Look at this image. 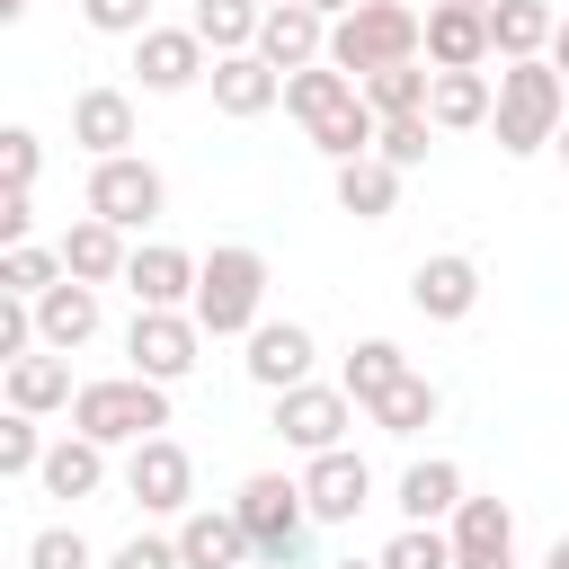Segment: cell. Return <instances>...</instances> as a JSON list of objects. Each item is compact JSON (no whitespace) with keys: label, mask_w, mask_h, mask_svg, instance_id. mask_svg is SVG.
Wrapping results in <instances>:
<instances>
[{"label":"cell","mask_w":569,"mask_h":569,"mask_svg":"<svg viewBox=\"0 0 569 569\" xmlns=\"http://www.w3.org/2000/svg\"><path fill=\"white\" fill-rule=\"evenodd\" d=\"M489 124H498V151H507V160L551 151V133L569 124V80L551 71V53L498 62V107H489Z\"/></svg>","instance_id":"cell-1"},{"label":"cell","mask_w":569,"mask_h":569,"mask_svg":"<svg viewBox=\"0 0 569 569\" xmlns=\"http://www.w3.org/2000/svg\"><path fill=\"white\" fill-rule=\"evenodd\" d=\"M418 53H427V18L409 0H356L347 18H329V62L356 71V89L391 62H418Z\"/></svg>","instance_id":"cell-2"},{"label":"cell","mask_w":569,"mask_h":569,"mask_svg":"<svg viewBox=\"0 0 569 569\" xmlns=\"http://www.w3.org/2000/svg\"><path fill=\"white\" fill-rule=\"evenodd\" d=\"M196 320H204V338H249L258 320H267V258L249 249V240H222L204 267H196V302H187Z\"/></svg>","instance_id":"cell-3"},{"label":"cell","mask_w":569,"mask_h":569,"mask_svg":"<svg viewBox=\"0 0 569 569\" xmlns=\"http://www.w3.org/2000/svg\"><path fill=\"white\" fill-rule=\"evenodd\" d=\"M71 427L98 436V445H142V436L169 427V382L133 373V365L107 373V382H80V391H71Z\"/></svg>","instance_id":"cell-4"},{"label":"cell","mask_w":569,"mask_h":569,"mask_svg":"<svg viewBox=\"0 0 569 569\" xmlns=\"http://www.w3.org/2000/svg\"><path fill=\"white\" fill-rule=\"evenodd\" d=\"M231 507H240L249 551H258L267 569H293V560H302V533L320 525V516H311V498H302V480H284V471H249Z\"/></svg>","instance_id":"cell-5"},{"label":"cell","mask_w":569,"mask_h":569,"mask_svg":"<svg viewBox=\"0 0 569 569\" xmlns=\"http://www.w3.org/2000/svg\"><path fill=\"white\" fill-rule=\"evenodd\" d=\"M293 453H329V445H347V427H356V391L347 382H293V391H276V418H267Z\"/></svg>","instance_id":"cell-6"},{"label":"cell","mask_w":569,"mask_h":569,"mask_svg":"<svg viewBox=\"0 0 569 569\" xmlns=\"http://www.w3.org/2000/svg\"><path fill=\"white\" fill-rule=\"evenodd\" d=\"M160 204H169V178H160L142 151H116V160H98V169H89V213H107L116 231L160 222Z\"/></svg>","instance_id":"cell-7"},{"label":"cell","mask_w":569,"mask_h":569,"mask_svg":"<svg viewBox=\"0 0 569 569\" xmlns=\"http://www.w3.org/2000/svg\"><path fill=\"white\" fill-rule=\"evenodd\" d=\"M124 498H133L142 516H187V507H196V462H187V445H178V436H142V445L124 453Z\"/></svg>","instance_id":"cell-8"},{"label":"cell","mask_w":569,"mask_h":569,"mask_svg":"<svg viewBox=\"0 0 569 569\" xmlns=\"http://www.w3.org/2000/svg\"><path fill=\"white\" fill-rule=\"evenodd\" d=\"M196 347H204V320H196V311H142V302H133V329H124L133 373L187 382V373H196Z\"/></svg>","instance_id":"cell-9"},{"label":"cell","mask_w":569,"mask_h":569,"mask_svg":"<svg viewBox=\"0 0 569 569\" xmlns=\"http://www.w3.org/2000/svg\"><path fill=\"white\" fill-rule=\"evenodd\" d=\"M302 498H311L320 525H356V516L373 507V471H365V453H356V445L311 453V462H302Z\"/></svg>","instance_id":"cell-10"},{"label":"cell","mask_w":569,"mask_h":569,"mask_svg":"<svg viewBox=\"0 0 569 569\" xmlns=\"http://www.w3.org/2000/svg\"><path fill=\"white\" fill-rule=\"evenodd\" d=\"M204 53H213V44H204L196 27H142V36H133V71H142V89H151V98L196 89V80L213 71Z\"/></svg>","instance_id":"cell-11"},{"label":"cell","mask_w":569,"mask_h":569,"mask_svg":"<svg viewBox=\"0 0 569 569\" xmlns=\"http://www.w3.org/2000/svg\"><path fill=\"white\" fill-rule=\"evenodd\" d=\"M453 533V569H516V507L507 498H462L445 516Z\"/></svg>","instance_id":"cell-12"},{"label":"cell","mask_w":569,"mask_h":569,"mask_svg":"<svg viewBox=\"0 0 569 569\" xmlns=\"http://www.w3.org/2000/svg\"><path fill=\"white\" fill-rule=\"evenodd\" d=\"M409 311H418V320H471V311H480V267H471L462 249L418 258V267H409Z\"/></svg>","instance_id":"cell-13"},{"label":"cell","mask_w":569,"mask_h":569,"mask_svg":"<svg viewBox=\"0 0 569 569\" xmlns=\"http://www.w3.org/2000/svg\"><path fill=\"white\" fill-rule=\"evenodd\" d=\"M204 80H213V107H222L231 124H249V116H267V107L284 98V71H276L258 44H249V53H213Z\"/></svg>","instance_id":"cell-14"},{"label":"cell","mask_w":569,"mask_h":569,"mask_svg":"<svg viewBox=\"0 0 569 569\" xmlns=\"http://www.w3.org/2000/svg\"><path fill=\"white\" fill-rule=\"evenodd\" d=\"M311 356H320V347H311V329H302V320H258L240 365H249V382H258V391H293V382H311Z\"/></svg>","instance_id":"cell-15"},{"label":"cell","mask_w":569,"mask_h":569,"mask_svg":"<svg viewBox=\"0 0 569 569\" xmlns=\"http://www.w3.org/2000/svg\"><path fill=\"white\" fill-rule=\"evenodd\" d=\"M498 44H489V9H471V0H436L427 9V62L436 71H480Z\"/></svg>","instance_id":"cell-16"},{"label":"cell","mask_w":569,"mask_h":569,"mask_svg":"<svg viewBox=\"0 0 569 569\" xmlns=\"http://www.w3.org/2000/svg\"><path fill=\"white\" fill-rule=\"evenodd\" d=\"M196 267H204V258H187V249H169V240H142L133 267H124V284H133L142 311H187V302H196Z\"/></svg>","instance_id":"cell-17"},{"label":"cell","mask_w":569,"mask_h":569,"mask_svg":"<svg viewBox=\"0 0 569 569\" xmlns=\"http://www.w3.org/2000/svg\"><path fill=\"white\" fill-rule=\"evenodd\" d=\"M258 53H267L276 71L329 62V18H320L311 0H276V9H267V27H258Z\"/></svg>","instance_id":"cell-18"},{"label":"cell","mask_w":569,"mask_h":569,"mask_svg":"<svg viewBox=\"0 0 569 569\" xmlns=\"http://www.w3.org/2000/svg\"><path fill=\"white\" fill-rule=\"evenodd\" d=\"M53 249H62V267H71L80 284H124V267H133V240H124L107 213H80Z\"/></svg>","instance_id":"cell-19"},{"label":"cell","mask_w":569,"mask_h":569,"mask_svg":"<svg viewBox=\"0 0 569 569\" xmlns=\"http://www.w3.org/2000/svg\"><path fill=\"white\" fill-rule=\"evenodd\" d=\"M178 551H187V569H240V560H258L240 507H187L178 516Z\"/></svg>","instance_id":"cell-20"},{"label":"cell","mask_w":569,"mask_h":569,"mask_svg":"<svg viewBox=\"0 0 569 569\" xmlns=\"http://www.w3.org/2000/svg\"><path fill=\"white\" fill-rule=\"evenodd\" d=\"M71 142L89 151V160H116V151H133V98L124 89H80L71 98Z\"/></svg>","instance_id":"cell-21"},{"label":"cell","mask_w":569,"mask_h":569,"mask_svg":"<svg viewBox=\"0 0 569 569\" xmlns=\"http://www.w3.org/2000/svg\"><path fill=\"white\" fill-rule=\"evenodd\" d=\"M36 329H44V347H53V356L89 347V338H98V284H80V276L44 284V293H36Z\"/></svg>","instance_id":"cell-22"},{"label":"cell","mask_w":569,"mask_h":569,"mask_svg":"<svg viewBox=\"0 0 569 569\" xmlns=\"http://www.w3.org/2000/svg\"><path fill=\"white\" fill-rule=\"evenodd\" d=\"M462 498H471V489H462V462H445V453H427V462L400 471V516H409V525H445Z\"/></svg>","instance_id":"cell-23"},{"label":"cell","mask_w":569,"mask_h":569,"mask_svg":"<svg viewBox=\"0 0 569 569\" xmlns=\"http://www.w3.org/2000/svg\"><path fill=\"white\" fill-rule=\"evenodd\" d=\"M551 27H560L551 0H489V44H498V62H533V53H551Z\"/></svg>","instance_id":"cell-24"},{"label":"cell","mask_w":569,"mask_h":569,"mask_svg":"<svg viewBox=\"0 0 569 569\" xmlns=\"http://www.w3.org/2000/svg\"><path fill=\"white\" fill-rule=\"evenodd\" d=\"M489 107H498V80L489 71H436V89H427L436 133H471V124H489Z\"/></svg>","instance_id":"cell-25"},{"label":"cell","mask_w":569,"mask_h":569,"mask_svg":"<svg viewBox=\"0 0 569 569\" xmlns=\"http://www.w3.org/2000/svg\"><path fill=\"white\" fill-rule=\"evenodd\" d=\"M338 213H356V222H382V213H400V169H391L382 151H365V160H338Z\"/></svg>","instance_id":"cell-26"},{"label":"cell","mask_w":569,"mask_h":569,"mask_svg":"<svg viewBox=\"0 0 569 569\" xmlns=\"http://www.w3.org/2000/svg\"><path fill=\"white\" fill-rule=\"evenodd\" d=\"M71 365L53 356V347H36V356H18L9 365V409H27V418H44V409H71Z\"/></svg>","instance_id":"cell-27"},{"label":"cell","mask_w":569,"mask_h":569,"mask_svg":"<svg viewBox=\"0 0 569 569\" xmlns=\"http://www.w3.org/2000/svg\"><path fill=\"white\" fill-rule=\"evenodd\" d=\"M36 480H44L53 498H98V489H107V445L71 427V436H62L53 453H44V471H36Z\"/></svg>","instance_id":"cell-28"},{"label":"cell","mask_w":569,"mask_h":569,"mask_svg":"<svg viewBox=\"0 0 569 569\" xmlns=\"http://www.w3.org/2000/svg\"><path fill=\"white\" fill-rule=\"evenodd\" d=\"M302 133H311V151H320V160H365V151L382 142V116H373V107H365V89H356L347 107H329V116H320V124H302Z\"/></svg>","instance_id":"cell-29"},{"label":"cell","mask_w":569,"mask_h":569,"mask_svg":"<svg viewBox=\"0 0 569 569\" xmlns=\"http://www.w3.org/2000/svg\"><path fill=\"white\" fill-rule=\"evenodd\" d=\"M436 409H445V391H436L427 373H400V382H391V391H382L365 418H373L382 436H418V427H436Z\"/></svg>","instance_id":"cell-30"},{"label":"cell","mask_w":569,"mask_h":569,"mask_svg":"<svg viewBox=\"0 0 569 569\" xmlns=\"http://www.w3.org/2000/svg\"><path fill=\"white\" fill-rule=\"evenodd\" d=\"M187 27H196L213 53H249V44H258V27H267V9H258V0H196V9H187Z\"/></svg>","instance_id":"cell-31"},{"label":"cell","mask_w":569,"mask_h":569,"mask_svg":"<svg viewBox=\"0 0 569 569\" xmlns=\"http://www.w3.org/2000/svg\"><path fill=\"white\" fill-rule=\"evenodd\" d=\"M356 98V71H338V62H302V71H284V107L302 116V124H320L329 107H347Z\"/></svg>","instance_id":"cell-32"},{"label":"cell","mask_w":569,"mask_h":569,"mask_svg":"<svg viewBox=\"0 0 569 569\" xmlns=\"http://www.w3.org/2000/svg\"><path fill=\"white\" fill-rule=\"evenodd\" d=\"M400 373H409V356H400L391 338H356V347H347V373H338V382L356 391V409H373V400H382V391H391Z\"/></svg>","instance_id":"cell-33"},{"label":"cell","mask_w":569,"mask_h":569,"mask_svg":"<svg viewBox=\"0 0 569 569\" xmlns=\"http://www.w3.org/2000/svg\"><path fill=\"white\" fill-rule=\"evenodd\" d=\"M427 89H436V62H427V71H418V62H391V71L365 80V107H373V116H427Z\"/></svg>","instance_id":"cell-34"},{"label":"cell","mask_w":569,"mask_h":569,"mask_svg":"<svg viewBox=\"0 0 569 569\" xmlns=\"http://www.w3.org/2000/svg\"><path fill=\"white\" fill-rule=\"evenodd\" d=\"M71 267H62V249H44V240H18V249H0V293H44V284H62Z\"/></svg>","instance_id":"cell-35"},{"label":"cell","mask_w":569,"mask_h":569,"mask_svg":"<svg viewBox=\"0 0 569 569\" xmlns=\"http://www.w3.org/2000/svg\"><path fill=\"white\" fill-rule=\"evenodd\" d=\"M373 560H382V569H453V533H445V525H400Z\"/></svg>","instance_id":"cell-36"},{"label":"cell","mask_w":569,"mask_h":569,"mask_svg":"<svg viewBox=\"0 0 569 569\" xmlns=\"http://www.w3.org/2000/svg\"><path fill=\"white\" fill-rule=\"evenodd\" d=\"M44 453H53V445H44V427H36L27 409H9V418H0V471H9V480H27V471H44Z\"/></svg>","instance_id":"cell-37"},{"label":"cell","mask_w":569,"mask_h":569,"mask_svg":"<svg viewBox=\"0 0 569 569\" xmlns=\"http://www.w3.org/2000/svg\"><path fill=\"white\" fill-rule=\"evenodd\" d=\"M427 133H436V116H382V142H373V151H382L391 169H418V160H427Z\"/></svg>","instance_id":"cell-38"},{"label":"cell","mask_w":569,"mask_h":569,"mask_svg":"<svg viewBox=\"0 0 569 569\" xmlns=\"http://www.w3.org/2000/svg\"><path fill=\"white\" fill-rule=\"evenodd\" d=\"M27 569H89L80 525H44V533H27Z\"/></svg>","instance_id":"cell-39"},{"label":"cell","mask_w":569,"mask_h":569,"mask_svg":"<svg viewBox=\"0 0 569 569\" xmlns=\"http://www.w3.org/2000/svg\"><path fill=\"white\" fill-rule=\"evenodd\" d=\"M36 169H44V142L27 124H9L0 133V187H36Z\"/></svg>","instance_id":"cell-40"},{"label":"cell","mask_w":569,"mask_h":569,"mask_svg":"<svg viewBox=\"0 0 569 569\" xmlns=\"http://www.w3.org/2000/svg\"><path fill=\"white\" fill-rule=\"evenodd\" d=\"M107 569H187V551H178V533H133V542H116Z\"/></svg>","instance_id":"cell-41"},{"label":"cell","mask_w":569,"mask_h":569,"mask_svg":"<svg viewBox=\"0 0 569 569\" xmlns=\"http://www.w3.org/2000/svg\"><path fill=\"white\" fill-rule=\"evenodd\" d=\"M80 18H89L98 36H142V27H151V0H80Z\"/></svg>","instance_id":"cell-42"},{"label":"cell","mask_w":569,"mask_h":569,"mask_svg":"<svg viewBox=\"0 0 569 569\" xmlns=\"http://www.w3.org/2000/svg\"><path fill=\"white\" fill-rule=\"evenodd\" d=\"M27 231H36V196H27V187H0V240L18 249Z\"/></svg>","instance_id":"cell-43"},{"label":"cell","mask_w":569,"mask_h":569,"mask_svg":"<svg viewBox=\"0 0 569 569\" xmlns=\"http://www.w3.org/2000/svg\"><path fill=\"white\" fill-rule=\"evenodd\" d=\"M551 71H560V80H569V18H560V27H551Z\"/></svg>","instance_id":"cell-44"},{"label":"cell","mask_w":569,"mask_h":569,"mask_svg":"<svg viewBox=\"0 0 569 569\" xmlns=\"http://www.w3.org/2000/svg\"><path fill=\"white\" fill-rule=\"evenodd\" d=\"M542 569H569V533H560V542H551V551H542Z\"/></svg>","instance_id":"cell-45"},{"label":"cell","mask_w":569,"mask_h":569,"mask_svg":"<svg viewBox=\"0 0 569 569\" xmlns=\"http://www.w3.org/2000/svg\"><path fill=\"white\" fill-rule=\"evenodd\" d=\"M311 9H320V18H347V9H356V0H311Z\"/></svg>","instance_id":"cell-46"},{"label":"cell","mask_w":569,"mask_h":569,"mask_svg":"<svg viewBox=\"0 0 569 569\" xmlns=\"http://www.w3.org/2000/svg\"><path fill=\"white\" fill-rule=\"evenodd\" d=\"M551 151H560V169H569V124H560V133H551Z\"/></svg>","instance_id":"cell-47"},{"label":"cell","mask_w":569,"mask_h":569,"mask_svg":"<svg viewBox=\"0 0 569 569\" xmlns=\"http://www.w3.org/2000/svg\"><path fill=\"white\" fill-rule=\"evenodd\" d=\"M0 18H27V0H0Z\"/></svg>","instance_id":"cell-48"},{"label":"cell","mask_w":569,"mask_h":569,"mask_svg":"<svg viewBox=\"0 0 569 569\" xmlns=\"http://www.w3.org/2000/svg\"><path fill=\"white\" fill-rule=\"evenodd\" d=\"M329 569H382V560H329Z\"/></svg>","instance_id":"cell-49"},{"label":"cell","mask_w":569,"mask_h":569,"mask_svg":"<svg viewBox=\"0 0 569 569\" xmlns=\"http://www.w3.org/2000/svg\"><path fill=\"white\" fill-rule=\"evenodd\" d=\"M471 9H489V0H471Z\"/></svg>","instance_id":"cell-50"}]
</instances>
